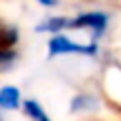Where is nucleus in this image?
<instances>
[{"label": "nucleus", "instance_id": "f257e3e1", "mask_svg": "<svg viewBox=\"0 0 121 121\" xmlns=\"http://www.w3.org/2000/svg\"><path fill=\"white\" fill-rule=\"evenodd\" d=\"M102 45L98 40L79 43L68 32L51 34L47 38V60H100L102 57Z\"/></svg>", "mask_w": 121, "mask_h": 121}, {"label": "nucleus", "instance_id": "f03ea898", "mask_svg": "<svg viewBox=\"0 0 121 121\" xmlns=\"http://www.w3.org/2000/svg\"><path fill=\"white\" fill-rule=\"evenodd\" d=\"M113 23V13L104 11V9H89V11H81L77 15H70V28L68 32H87L91 36V40H102Z\"/></svg>", "mask_w": 121, "mask_h": 121}, {"label": "nucleus", "instance_id": "7ed1b4c3", "mask_svg": "<svg viewBox=\"0 0 121 121\" xmlns=\"http://www.w3.org/2000/svg\"><path fill=\"white\" fill-rule=\"evenodd\" d=\"M102 108V98L94 89H79L68 100V113L70 115H91Z\"/></svg>", "mask_w": 121, "mask_h": 121}, {"label": "nucleus", "instance_id": "20e7f679", "mask_svg": "<svg viewBox=\"0 0 121 121\" xmlns=\"http://www.w3.org/2000/svg\"><path fill=\"white\" fill-rule=\"evenodd\" d=\"M68 28H70V15H47L34 26V32L51 36V34L68 32Z\"/></svg>", "mask_w": 121, "mask_h": 121}, {"label": "nucleus", "instance_id": "39448f33", "mask_svg": "<svg viewBox=\"0 0 121 121\" xmlns=\"http://www.w3.org/2000/svg\"><path fill=\"white\" fill-rule=\"evenodd\" d=\"M21 104H23V94L17 85L13 83L0 85V111L2 113H17L21 111Z\"/></svg>", "mask_w": 121, "mask_h": 121}, {"label": "nucleus", "instance_id": "423d86ee", "mask_svg": "<svg viewBox=\"0 0 121 121\" xmlns=\"http://www.w3.org/2000/svg\"><path fill=\"white\" fill-rule=\"evenodd\" d=\"M21 113H23V117L28 121H53V117L47 111V106L38 98H23Z\"/></svg>", "mask_w": 121, "mask_h": 121}, {"label": "nucleus", "instance_id": "0eeeda50", "mask_svg": "<svg viewBox=\"0 0 121 121\" xmlns=\"http://www.w3.org/2000/svg\"><path fill=\"white\" fill-rule=\"evenodd\" d=\"M19 64L17 47H0V72H11Z\"/></svg>", "mask_w": 121, "mask_h": 121}, {"label": "nucleus", "instance_id": "6e6552de", "mask_svg": "<svg viewBox=\"0 0 121 121\" xmlns=\"http://www.w3.org/2000/svg\"><path fill=\"white\" fill-rule=\"evenodd\" d=\"M36 4H40L43 9H57L62 4V0H34Z\"/></svg>", "mask_w": 121, "mask_h": 121}, {"label": "nucleus", "instance_id": "1a4fd4ad", "mask_svg": "<svg viewBox=\"0 0 121 121\" xmlns=\"http://www.w3.org/2000/svg\"><path fill=\"white\" fill-rule=\"evenodd\" d=\"M4 115H6V113H2V111H0V121H6V117H4Z\"/></svg>", "mask_w": 121, "mask_h": 121}, {"label": "nucleus", "instance_id": "9d476101", "mask_svg": "<svg viewBox=\"0 0 121 121\" xmlns=\"http://www.w3.org/2000/svg\"><path fill=\"white\" fill-rule=\"evenodd\" d=\"M0 21H2V19H0Z\"/></svg>", "mask_w": 121, "mask_h": 121}]
</instances>
